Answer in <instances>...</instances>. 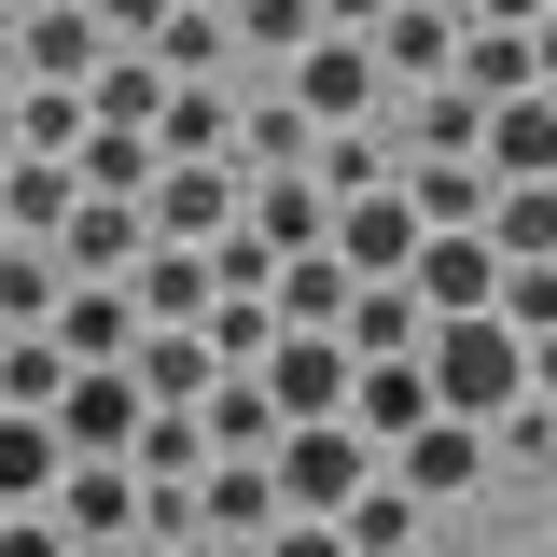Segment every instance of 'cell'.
Returning a JSON list of instances; mask_svg holds the SVG:
<instances>
[{
	"label": "cell",
	"mask_w": 557,
	"mask_h": 557,
	"mask_svg": "<svg viewBox=\"0 0 557 557\" xmlns=\"http://www.w3.org/2000/svg\"><path fill=\"white\" fill-rule=\"evenodd\" d=\"M251 557H348V544H335V530H293V516H278V530H265Z\"/></svg>",
	"instance_id": "obj_42"
},
{
	"label": "cell",
	"mask_w": 557,
	"mask_h": 557,
	"mask_svg": "<svg viewBox=\"0 0 557 557\" xmlns=\"http://www.w3.org/2000/svg\"><path fill=\"white\" fill-rule=\"evenodd\" d=\"M57 418H0V516H42L57 502Z\"/></svg>",
	"instance_id": "obj_25"
},
{
	"label": "cell",
	"mask_w": 557,
	"mask_h": 557,
	"mask_svg": "<svg viewBox=\"0 0 557 557\" xmlns=\"http://www.w3.org/2000/svg\"><path fill=\"white\" fill-rule=\"evenodd\" d=\"M418 376H432V418H474V432L530 405V348L502 335V307H487V321H432Z\"/></svg>",
	"instance_id": "obj_1"
},
{
	"label": "cell",
	"mask_w": 557,
	"mask_h": 557,
	"mask_svg": "<svg viewBox=\"0 0 557 557\" xmlns=\"http://www.w3.org/2000/svg\"><path fill=\"white\" fill-rule=\"evenodd\" d=\"M418 418H432V376H418V362H362V376H348V432H362L376 460L405 446Z\"/></svg>",
	"instance_id": "obj_18"
},
{
	"label": "cell",
	"mask_w": 557,
	"mask_h": 557,
	"mask_svg": "<svg viewBox=\"0 0 557 557\" xmlns=\"http://www.w3.org/2000/svg\"><path fill=\"white\" fill-rule=\"evenodd\" d=\"M196 432H209V460H265V446H278V405H265V376H209Z\"/></svg>",
	"instance_id": "obj_23"
},
{
	"label": "cell",
	"mask_w": 557,
	"mask_h": 557,
	"mask_svg": "<svg viewBox=\"0 0 557 557\" xmlns=\"http://www.w3.org/2000/svg\"><path fill=\"white\" fill-rule=\"evenodd\" d=\"M376 14L391 0H321V28H348V42H376Z\"/></svg>",
	"instance_id": "obj_43"
},
{
	"label": "cell",
	"mask_w": 557,
	"mask_h": 557,
	"mask_svg": "<svg viewBox=\"0 0 557 557\" xmlns=\"http://www.w3.org/2000/svg\"><path fill=\"white\" fill-rule=\"evenodd\" d=\"M209 14H223V0H209Z\"/></svg>",
	"instance_id": "obj_49"
},
{
	"label": "cell",
	"mask_w": 557,
	"mask_h": 557,
	"mask_svg": "<svg viewBox=\"0 0 557 557\" xmlns=\"http://www.w3.org/2000/svg\"><path fill=\"white\" fill-rule=\"evenodd\" d=\"M474 168L487 182H557V98H502L474 126Z\"/></svg>",
	"instance_id": "obj_15"
},
{
	"label": "cell",
	"mask_w": 557,
	"mask_h": 557,
	"mask_svg": "<svg viewBox=\"0 0 557 557\" xmlns=\"http://www.w3.org/2000/svg\"><path fill=\"white\" fill-rule=\"evenodd\" d=\"M321 139H307V112L293 98H265V112H237V182H265V168H307Z\"/></svg>",
	"instance_id": "obj_33"
},
{
	"label": "cell",
	"mask_w": 557,
	"mask_h": 557,
	"mask_svg": "<svg viewBox=\"0 0 557 557\" xmlns=\"http://www.w3.org/2000/svg\"><path fill=\"white\" fill-rule=\"evenodd\" d=\"M307 182H321V196H376V182H391V153H376V139H362V126H335V139H321V153H307Z\"/></svg>",
	"instance_id": "obj_36"
},
{
	"label": "cell",
	"mask_w": 557,
	"mask_h": 557,
	"mask_svg": "<svg viewBox=\"0 0 557 557\" xmlns=\"http://www.w3.org/2000/svg\"><path fill=\"white\" fill-rule=\"evenodd\" d=\"M70 196H84V182H70L57 153H14V168H0V237H28V251H57Z\"/></svg>",
	"instance_id": "obj_19"
},
{
	"label": "cell",
	"mask_w": 557,
	"mask_h": 557,
	"mask_svg": "<svg viewBox=\"0 0 557 557\" xmlns=\"http://www.w3.org/2000/svg\"><path fill=\"white\" fill-rule=\"evenodd\" d=\"M487 446H516V460H557V405H516V418H487Z\"/></svg>",
	"instance_id": "obj_38"
},
{
	"label": "cell",
	"mask_w": 557,
	"mask_h": 557,
	"mask_svg": "<svg viewBox=\"0 0 557 557\" xmlns=\"http://www.w3.org/2000/svg\"><path fill=\"white\" fill-rule=\"evenodd\" d=\"M14 153H84V84H28V98H14Z\"/></svg>",
	"instance_id": "obj_34"
},
{
	"label": "cell",
	"mask_w": 557,
	"mask_h": 557,
	"mask_svg": "<svg viewBox=\"0 0 557 557\" xmlns=\"http://www.w3.org/2000/svg\"><path fill=\"white\" fill-rule=\"evenodd\" d=\"M335 544H348V557H418V502L391 487V460H376V487L335 516Z\"/></svg>",
	"instance_id": "obj_32"
},
{
	"label": "cell",
	"mask_w": 557,
	"mask_h": 557,
	"mask_svg": "<svg viewBox=\"0 0 557 557\" xmlns=\"http://www.w3.org/2000/svg\"><path fill=\"white\" fill-rule=\"evenodd\" d=\"M139 57L168 70V84H209V70L237 57V28H223V14H209V0H182V14H168V28H153V42H139Z\"/></svg>",
	"instance_id": "obj_30"
},
{
	"label": "cell",
	"mask_w": 557,
	"mask_h": 557,
	"mask_svg": "<svg viewBox=\"0 0 557 557\" xmlns=\"http://www.w3.org/2000/svg\"><path fill=\"white\" fill-rule=\"evenodd\" d=\"M321 251H335L348 278H405V265H418V209H405V182H376V196H348Z\"/></svg>",
	"instance_id": "obj_8"
},
{
	"label": "cell",
	"mask_w": 557,
	"mask_h": 557,
	"mask_svg": "<svg viewBox=\"0 0 557 557\" xmlns=\"http://www.w3.org/2000/svg\"><path fill=\"white\" fill-rule=\"evenodd\" d=\"M168 557H223V544H168Z\"/></svg>",
	"instance_id": "obj_48"
},
{
	"label": "cell",
	"mask_w": 557,
	"mask_h": 557,
	"mask_svg": "<svg viewBox=\"0 0 557 557\" xmlns=\"http://www.w3.org/2000/svg\"><path fill=\"white\" fill-rule=\"evenodd\" d=\"M405 293H418V321H487V307H502V251H487V237H418Z\"/></svg>",
	"instance_id": "obj_7"
},
{
	"label": "cell",
	"mask_w": 557,
	"mask_h": 557,
	"mask_svg": "<svg viewBox=\"0 0 557 557\" xmlns=\"http://www.w3.org/2000/svg\"><path fill=\"white\" fill-rule=\"evenodd\" d=\"M265 530H278V487H265V460H209V474H196V544L251 557Z\"/></svg>",
	"instance_id": "obj_10"
},
{
	"label": "cell",
	"mask_w": 557,
	"mask_h": 557,
	"mask_svg": "<svg viewBox=\"0 0 557 557\" xmlns=\"http://www.w3.org/2000/svg\"><path fill=\"white\" fill-rule=\"evenodd\" d=\"M530 405H557V335H530Z\"/></svg>",
	"instance_id": "obj_45"
},
{
	"label": "cell",
	"mask_w": 557,
	"mask_h": 557,
	"mask_svg": "<svg viewBox=\"0 0 557 557\" xmlns=\"http://www.w3.org/2000/svg\"><path fill=\"white\" fill-rule=\"evenodd\" d=\"M502 265H557V182H487V223H474Z\"/></svg>",
	"instance_id": "obj_22"
},
{
	"label": "cell",
	"mask_w": 557,
	"mask_h": 557,
	"mask_svg": "<svg viewBox=\"0 0 557 557\" xmlns=\"http://www.w3.org/2000/svg\"><path fill=\"white\" fill-rule=\"evenodd\" d=\"M126 307H139V335H196L209 307H223V278H209V251H139Z\"/></svg>",
	"instance_id": "obj_9"
},
{
	"label": "cell",
	"mask_w": 557,
	"mask_h": 557,
	"mask_svg": "<svg viewBox=\"0 0 557 557\" xmlns=\"http://www.w3.org/2000/svg\"><path fill=\"white\" fill-rule=\"evenodd\" d=\"M126 474H139V487H196V474H209V432H196V405H153V418H139Z\"/></svg>",
	"instance_id": "obj_28"
},
{
	"label": "cell",
	"mask_w": 557,
	"mask_h": 557,
	"mask_svg": "<svg viewBox=\"0 0 557 557\" xmlns=\"http://www.w3.org/2000/svg\"><path fill=\"white\" fill-rule=\"evenodd\" d=\"M251 376H265V405H278V432H307V418H348V376H362V362H348L335 335H278L265 362H251Z\"/></svg>",
	"instance_id": "obj_6"
},
{
	"label": "cell",
	"mask_w": 557,
	"mask_h": 557,
	"mask_svg": "<svg viewBox=\"0 0 557 557\" xmlns=\"http://www.w3.org/2000/svg\"><path fill=\"white\" fill-rule=\"evenodd\" d=\"M153 153H168V168L223 153V168H237V112H223V84H168V98H153Z\"/></svg>",
	"instance_id": "obj_20"
},
{
	"label": "cell",
	"mask_w": 557,
	"mask_h": 557,
	"mask_svg": "<svg viewBox=\"0 0 557 557\" xmlns=\"http://www.w3.org/2000/svg\"><path fill=\"white\" fill-rule=\"evenodd\" d=\"M474 126H487V112L460 98V84H418V112H405V139H418V153H474Z\"/></svg>",
	"instance_id": "obj_37"
},
{
	"label": "cell",
	"mask_w": 557,
	"mask_h": 557,
	"mask_svg": "<svg viewBox=\"0 0 557 557\" xmlns=\"http://www.w3.org/2000/svg\"><path fill=\"white\" fill-rule=\"evenodd\" d=\"M223 28H237V42H265V57L293 70L307 42H321V0H223Z\"/></svg>",
	"instance_id": "obj_35"
},
{
	"label": "cell",
	"mask_w": 557,
	"mask_h": 557,
	"mask_svg": "<svg viewBox=\"0 0 557 557\" xmlns=\"http://www.w3.org/2000/svg\"><path fill=\"white\" fill-rule=\"evenodd\" d=\"M70 557H153V544H70Z\"/></svg>",
	"instance_id": "obj_46"
},
{
	"label": "cell",
	"mask_w": 557,
	"mask_h": 557,
	"mask_svg": "<svg viewBox=\"0 0 557 557\" xmlns=\"http://www.w3.org/2000/svg\"><path fill=\"white\" fill-rule=\"evenodd\" d=\"M530 98H557V14L530 28Z\"/></svg>",
	"instance_id": "obj_44"
},
{
	"label": "cell",
	"mask_w": 557,
	"mask_h": 557,
	"mask_svg": "<svg viewBox=\"0 0 557 557\" xmlns=\"http://www.w3.org/2000/svg\"><path fill=\"white\" fill-rule=\"evenodd\" d=\"M376 84H391V70H376V42H348V28H321V42L293 57V84H278V98L307 112V139H335V126H362V112H376Z\"/></svg>",
	"instance_id": "obj_4"
},
{
	"label": "cell",
	"mask_w": 557,
	"mask_h": 557,
	"mask_svg": "<svg viewBox=\"0 0 557 557\" xmlns=\"http://www.w3.org/2000/svg\"><path fill=\"white\" fill-rule=\"evenodd\" d=\"M57 391H70L57 335H0V418H57Z\"/></svg>",
	"instance_id": "obj_31"
},
{
	"label": "cell",
	"mask_w": 557,
	"mask_h": 557,
	"mask_svg": "<svg viewBox=\"0 0 557 557\" xmlns=\"http://www.w3.org/2000/svg\"><path fill=\"white\" fill-rule=\"evenodd\" d=\"M237 196H251V182H237L223 153H196V168H153L139 237H153V251H223V237H237Z\"/></svg>",
	"instance_id": "obj_3"
},
{
	"label": "cell",
	"mask_w": 557,
	"mask_h": 557,
	"mask_svg": "<svg viewBox=\"0 0 557 557\" xmlns=\"http://www.w3.org/2000/svg\"><path fill=\"white\" fill-rule=\"evenodd\" d=\"M139 251H153V237H139L126 196H70V223H57V265H70V278H126Z\"/></svg>",
	"instance_id": "obj_16"
},
{
	"label": "cell",
	"mask_w": 557,
	"mask_h": 557,
	"mask_svg": "<svg viewBox=\"0 0 557 557\" xmlns=\"http://www.w3.org/2000/svg\"><path fill=\"white\" fill-rule=\"evenodd\" d=\"M209 376H223L209 335H139L126 348V391H139V405H209Z\"/></svg>",
	"instance_id": "obj_24"
},
{
	"label": "cell",
	"mask_w": 557,
	"mask_h": 557,
	"mask_svg": "<svg viewBox=\"0 0 557 557\" xmlns=\"http://www.w3.org/2000/svg\"><path fill=\"white\" fill-rule=\"evenodd\" d=\"M153 168H168V153H153V139L139 126H84V153H70V182H84V196H153Z\"/></svg>",
	"instance_id": "obj_26"
},
{
	"label": "cell",
	"mask_w": 557,
	"mask_h": 557,
	"mask_svg": "<svg viewBox=\"0 0 557 557\" xmlns=\"http://www.w3.org/2000/svg\"><path fill=\"white\" fill-rule=\"evenodd\" d=\"M348 293H362V278H348L335 251H293V265L265 278V307H278V335H335V321H348Z\"/></svg>",
	"instance_id": "obj_21"
},
{
	"label": "cell",
	"mask_w": 557,
	"mask_h": 557,
	"mask_svg": "<svg viewBox=\"0 0 557 557\" xmlns=\"http://www.w3.org/2000/svg\"><path fill=\"white\" fill-rule=\"evenodd\" d=\"M168 14H182V0H98V28H112V42H153Z\"/></svg>",
	"instance_id": "obj_39"
},
{
	"label": "cell",
	"mask_w": 557,
	"mask_h": 557,
	"mask_svg": "<svg viewBox=\"0 0 557 557\" xmlns=\"http://www.w3.org/2000/svg\"><path fill=\"white\" fill-rule=\"evenodd\" d=\"M376 70L391 84H446L460 70V0H391L376 14Z\"/></svg>",
	"instance_id": "obj_11"
},
{
	"label": "cell",
	"mask_w": 557,
	"mask_h": 557,
	"mask_svg": "<svg viewBox=\"0 0 557 557\" xmlns=\"http://www.w3.org/2000/svg\"><path fill=\"white\" fill-rule=\"evenodd\" d=\"M335 348H348V362H418V348H432V321H418L405 278H362V293H348V321H335Z\"/></svg>",
	"instance_id": "obj_14"
},
{
	"label": "cell",
	"mask_w": 557,
	"mask_h": 557,
	"mask_svg": "<svg viewBox=\"0 0 557 557\" xmlns=\"http://www.w3.org/2000/svg\"><path fill=\"white\" fill-rule=\"evenodd\" d=\"M0 557H70V544H57V516H0Z\"/></svg>",
	"instance_id": "obj_41"
},
{
	"label": "cell",
	"mask_w": 557,
	"mask_h": 557,
	"mask_svg": "<svg viewBox=\"0 0 557 557\" xmlns=\"http://www.w3.org/2000/svg\"><path fill=\"white\" fill-rule=\"evenodd\" d=\"M265 487H278L293 530H335L348 502L376 487V446H362L348 418H307V432H278V446H265Z\"/></svg>",
	"instance_id": "obj_2"
},
{
	"label": "cell",
	"mask_w": 557,
	"mask_h": 557,
	"mask_svg": "<svg viewBox=\"0 0 557 557\" xmlns=\"http://www.w3.org/2000/svg\"><path fill=\"white\" fill-rule=\"evenodd\" d=\"M139 391H126V362H70V391H57V460H126L139 446Z\"/></svg>",
	"instance_id": "obj_5"
},
{
	"label": "cell",
	"mask_w": 557,
	"mask_h": 557,
	"mask_svg": "<svg viewBox=\"0 0 557 557\" xmlns=\"http://www.w3.org/2000/svg\"><path fill=\"white\" fill-rule=\"evenodd\" d=\"M474 112H502V98H530V28H460V70H446Z\"/></svg>",
	"instance_id": "obj_27"
},
{
	"label": "cell",
	"mask_w": 557,
	"mask_h": 557,
	"mask_svg": "<svg viewBox=\"0 0 557 557\" xmlns=\"http://www.w3.org/2000/svg\"><path fill=\"white\" fill-rule=\"evenodd\" d=\"M42 335H57L70 362H126V348H139V307H126V278H70Z\"/></svg>",
	"instance_id": "obj_13"
},
{
	"label": "cell",
	"mask_w": 557,
	"mask_h": 557,
	"mask_svg": "<svg viewBox=\"0 0 557 557\" xmlns=\"http://www.w3.org/2000/svg\"><path fill=\"white\" fill-rule=\"evenodd\" d=\"M557 0H460V28H544Z\"/></svg>",
	"instance_id": "obj_40"
},
{
	"label": "cell",
	"mask_w": 557,
	"mask_h": 557,
	"mask_svg": "<svg viewBox=\"0 0 557 557\" xmlns=\"http://www.w3.org/2000/svg\"><path fill=\"white\" fill-rule=\"evenodd\" d=\"M0 168H14V98H0Z\"/></svg>",
	"instance_id": "obj_47"
},
{
	"label": "cell",
	"mask_w": 557,
	"mask_h": 557,
	"mask_svg": "<svg viewBox=\"0 0 557 557\" xmlns=\"http://www.w3.org/2000/svg\"><path fill=\"white\" fill-rule=\"evenodd\" d=\"M57 293H70V265H57V251L0 237V335H42V321H57Z\"/></svg>",
	"instance_id": "obj_29"
},
{
	"label": "cell",
	"mask_w": 557,
	"mask_h": 557,
	"mask_svg": "<svg viewBox=\"0 0 557 557\" xmlns=\"http://www.w3.org/2000/svg\"><path fill=\"white\" fill-rule=\"evenodd\" d=\"M14 57L42 70V84H84V70L112 57V28H98V0H28V42Z\"/></svg>",
	"instance_id": "obj_17"
},
{
	"label": "cell",
	"mask_w": 557,
	"mask_h": 557,
	"mask_svg": "<svg viewBox=\"0 0 557 557\" xmlns=\"http://www.w3.org/2000/svg\"><path fill=\"white\" fill-rule=\"evenodd\" d=\"M487 474V432L474 418H418L405 446H391V487H405V502H446V487H474Z\"/></svg>",
	"instance_id": "obj_12"
}]
</instances>
